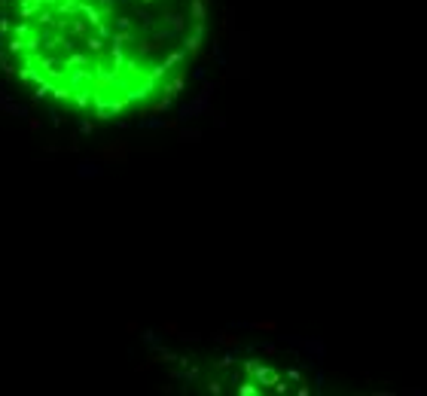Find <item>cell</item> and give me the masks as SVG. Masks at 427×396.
<instances>
[{"instance_id":"6da1fadb","label":"cell","mask_w":427,"mask_h":396,"mask_svg":"<svg viewBox=\"0 0 427 396\" xmlns=\"http://www.w3.org/2000/svg\"><path fill=\"white\" fill-rule=\"evenodd\" d=\"M205 28V0H0V58L34 98L119 119L183 86Z\"/></svg>"}]
</instances>
